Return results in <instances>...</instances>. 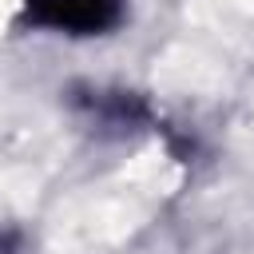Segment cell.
<instances>
[{
	"instance_id": "obj_1",
	"label": "cell",
	"mask_w": 254,
	"mask_h": 254,
	"mask_svg": "<svg viewBox=\"0 0 254 254\" xmlns=\"http://www.w3.org/2000/svg\"><path fill=\"white\" fill-rule=\"evenodd\" d=\"M123 16V0H28L24 24L36 28H60L75 36H95L115 28Z\"/></svg>"
},
{
	"instance_id": "obj_2",
	"label": "cell",
	"mask_w": 254,
	"mask_h": 254,
	"mask_svg": "<svg viewBox=\"0 0 254 254\" xmlns=\"http://www.w3.org/2000/svg\"><path fill=\"white\" fill-rule=\"evenodd\" d=\"M16 246H20V238L8 230V234H0V254H16Z\"/></svg>"
}]
</instances>
